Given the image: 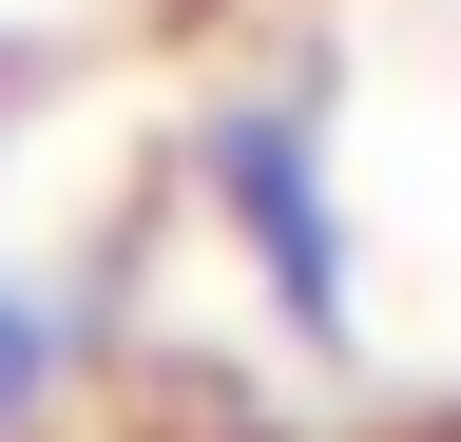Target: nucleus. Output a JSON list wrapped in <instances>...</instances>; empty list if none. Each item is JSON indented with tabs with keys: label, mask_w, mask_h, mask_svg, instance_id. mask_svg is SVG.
Instances as JSON below:
<instances>
[{
	"label": "nucleus",
	"mask_w": 461,
	"mask_h": 442,
	"mask_svg": "<svg viewBox=\"0 0 461 442\" xmlns=\"http://www.w3.org/2000/svg\"><path fill=\"white\" fill-rule=\"evenodd\" d=\"M193 193H212L230 269L269 289L288 365H346V347H366V269H346V193H327V77H250L193 135Z\"/></svg>",
	"instance_id": "obj_1"
},
{
	"label": "nucleus",
	"mask_w": 461,
	"mask_h": 442,
	"mask_svg": "<svg viewBox=\"0 0 461 442\" xmlns=\"http://www.w3.org/2000/svg\"><path fill=\"white\" fill-rule=\"evenodd\" d=\"M77 365H96V289H39V269H0V442H39Z\"/></svg>",
	"instance_id": "obj_2"
},
{
	"label": "nucleus",
	"mask_w": 461,
	"mask_h": 442,
	"mask_svg": "<svg viewBox=\"0 0 461 442\" xmlns=\"http://www.w3.org/2000/svg\"><path fill=\"white\" fill-rule=\"evenodd\" d=\"M20 96H39V39H0V135H20Z\"/></svg>",
	"instance_id": "obj_3"
}]
</instances>
